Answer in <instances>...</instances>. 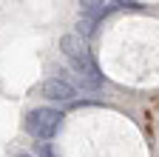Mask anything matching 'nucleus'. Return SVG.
Returning a JSON list of instances; mask_svg holds the SVG:
<instances>
[{"label": "nucleus", "instance_id": "nucleus-1", "mask_svg": "<svg viewBox=\"0 0 159 157\" xmlns=\"http://www.w3.org/2000/svg\"><path fill=\"white\" fill-rule=\"evenodd\" d=\"M57 123H60V114L51 106H40V109L29 111V117H26V131L34 134V137H51L57 131Z\"/></svg>", "mask_w": 159, "mask_h": 157}, {"label": "nucleus", "instance_id": "nucleus-2", "mask_svg": "<svg viewBox=\"0 0 159 157\" xmlns=\"http://www.w3.org/2000/svg\"><path fill=\"white\" fill-rule=\"evenodd\" d=\"M40 94H43L46 100H68V97H74V86H68L63 77H46Z\"/></svg>", "mask_w": 159, "mask_h": 157}, {"label": "nucleus", "instance_id": "nucleus-3", "mask_svg": "<svg viewBox=\"0 0 159 157\" xmlns=\"http://www.w3.org/2000/svg\"><path fill=\"white\" fill-rule=\"evenodd\" d=\"M80 6H85V9H94V6H102V0H80Z\"/></svg>", "mask_w": 159, "mask_h": 157}]
</instances>
